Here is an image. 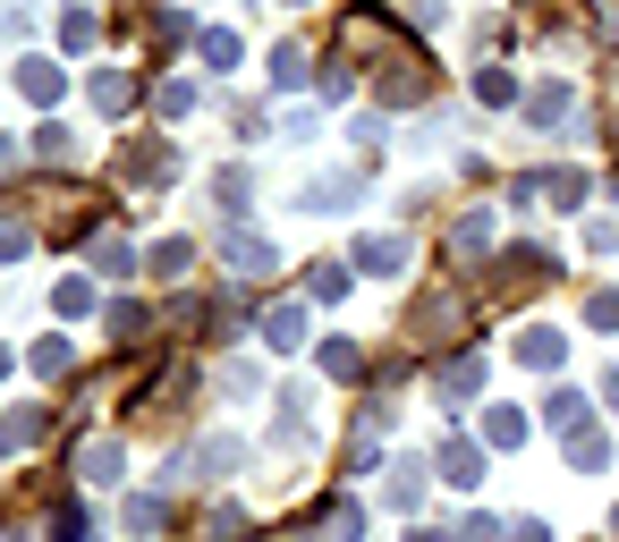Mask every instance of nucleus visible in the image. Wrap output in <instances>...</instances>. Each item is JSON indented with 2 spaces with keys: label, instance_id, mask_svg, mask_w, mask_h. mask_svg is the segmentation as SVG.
<instances>
[{
  "label": "nucleus",
  "instance_id": "7ed1b4c3",
  "mask_svg": "<svg viewBox=\"0 0 619 542\" xmlns=\"http://www.w3.org/2000/svg\"><path fill=\"white\" fill-rule=\"evenodd\" d=\"M119 178H128V187H162V178H170V145H136V153H119Z\"/></svg>",
  "mask_w": 619,
  "mask_h": 542
},
{
  "label": "nucleus",
  "instance_id": "9b49d317",
  "mask_svg": "<svg viewBox=\"0 0 619 542\" xmlns=\"http://www.w3.org/2000/svg\"><path fill=\"white\" fill-rule=\"evenodd\" d=\"M543 415H552V433H586V399H577V390H552Z\"/></svg>",
  "mask_w": 619,
  "mask_h": 542
},
{
  "label": "nucleus",
  "instance_id": "473e14b6",
  "mask_svg": "<svg viewBox=\"0 0 619 542\" xmlns=\"http://www.w3.org/2000/svg\"><path fill=\"white\" fill-rule=\"evenodd\" d=\"M34 373H68V339H43V348H34Z\"/></svg>",
  "mask_w": 619,
  "mask_h": 542
},
{
  "label": "nucleus",
  "instance_id": "cd10ccee",
  "mask_svg": "<svg viewBox=\"0 0 619 542\" xmlns=\"http://www.w3.org/2000/svg\"><path fill=\"white\" fill-rule=\"evenodd\" d=\"M51 305H60V314H85V305H94V288H85V280H60V288H51Z\"/></svg>",
  "mask_w": 619,
  "mask_h": 542
},
{
  "label": "nucleus",
  "instance_id": "c756f323",
  "mask_svg": "<svg viewBox=\"0 0 619 542\" xmlns=\"http://www.w3.org/2000/svg\"><path fill=\"white\" fill-rule=\"evenodd\" d=\"M365 534V517H357V500H340V509H331V542H357Z\"/></svg>",
  "mask_w": 619,
  "mask_h": 542
},
{
  "label": "nucleus",
  "instance_id": "6e6552de",
  "mask_svg": "<svg viewBox=\"0 0 619 542\" xmlns=\"http://www.w3.org/2000/svg\"><path fill=\"white\" fill-rule=\"evenodd\" d=\"M518 356L535 365V373H560V356H569V339H560V331H526V339H518Z\"/></svg>",
  "mask_w": 619,
  "mask_h": 542
},
{
  "label": "nucleus",
  "instance_id": "412c9836",
  "mask_svg": "<svg viewBox=\"0 0 619 542\" xmlns=\"http://www.w3.org/2000/svg\"><path fill=\"white\" fill-rule=\"evenodd\" d=\"M560 111H569V94H560V85H543V94H526V119H535V128H552Z\"/></svg>",
  "mask_w": 619,
  "mask_h": 542
},
{
  "label": "nucleus",
  "instance_id": "9d476101",
  "mask_svg": "<svg viewBox=\"0 0 619 542\" xmlns=\"http://www.w3.org/2000/svg\"><path fill=\"white\" fill-rule=\"evenodd\" d=\"M569 466H577V475H594V466H611V441H603V433H569Z\"/></svg>",
  "mask_w": 619,
  "mask_h": 542
},
{
  "label": "nucleus",
  "instance_id": "7c9ffc66",
  "mask_svg": "<svg viewBox=\"0 0 619 542\" xmlns=\"http://www.w3.org/2000/svg\"><path fill=\"white\" fill-rule=\"evenodd\" d=\"M204 60H213V68H229V60H238V34H229V26H213V34H204Z\"/></svg>",
  "mask_w": 619,
  "mask_h": 542
},
{
  "label": "nucleus",
  "instance_id": "bb28decb",
  "mask_svg": "<svg viewBox=\"0 0 619 542\" xmlns=\"http://www.w3.org/2000/svg\"><path fill=\"white\" fill-rule=\"evenodd\" d=\"M60 43H68V51H85V43H94V18H85V9H68V18H60Z\"/></svg>",
  "mask_w": 619,
  "mask_h": 542
},
{
  "label": "nucleus",
  "instance_id": "aec40b11",
  "mask_svg": "<svg viewBox=\"0 0 619 542\" xmlns=\"http://www.w3.org/2000/svg\"><path fill=\"white\" fill-rule=\"evenodd\" d=\"M272 85H306V51H297V43L272 51Z\"/></svg>",
  "mask_w": 619,
  "mask_h": 542
},
{
  "label": "nucleus",
  "instance_id": "6ab92c4d",
  "mask_svg": "<svg viewBox=\"0 0 619 542\" xmlns=\"http://www.w3.org/2000/svg\"><path fill=\"white\" fill-rule=\"evenodd\" d=\"M18 85H26L34 102H60V68H51V60H26V77H18Z\"/></svg>",
  "mask_w": 619,
  "mask_h": 542
},
{
  "label": "nucleus",
  "instance_id": "f3484780",
  "mask_svg": "<svg viewBox=\"0 0 619 542\" xmlns=\"http://www.w3.org/2000/svg\"><path fill=\"white\" fill-rule=\"evenodd\" d=\"M391 500H399V509H416V500H424V466H416V458H399V466H391Z\"/></svg>",
  "mask_w": 619,
  "mask_h": 542
},
{
  "label": "nucleus",
  "instance_id": "58836bf2",
  "mask_svg": "<svg viewBox=\"0 0 619 542\" xmlns=\"http://www.w3.org/2000/svg\"><path fill=\"white\" fill-rule=\"evenodd\" d=\"M297 542H314V534H297Z\"/></svg>",
  "mask_w": 619,
  "mask_h": 542
},
{
  "label": "nucleus",
  "instance_id": "f257e3e1",
  "mask_svg": "<svg viewBox=\"0 0 619 542\" xmlns=\"http://www.w3.org/2000/svg\"><path fill=\"white\" fill-rule=\"evenodd\" d=\"M357 272H374V280H399V272H408V238H399V229H374V238H357Z\"/></svg>",
  "mask_w": 619,
  "mask_h": 542
},
{
  "label": "nucleus",
  "instance_id": "a878e982",
  "mask_svg": "<svg viewBox=\"0 0 619 542\" xmlns=\"http://www.w3.org/2000/svg\"><path fill=\"white\" fill-rule=\"evenodd\" d=\"M34 153H43V161H68V128H60V119H43V128H34Z\"/></svg>",
  "mask_w": 619,
  "mask_h": 542
},
{
  "label": "nucleus",
  "instance_id": "1a4fd4ad",
  "mask_svg": "<svg viewBox=\"0 0 619 542\" xmlns=\"http://www.w3.org/2000/svg\"><path fill=\"white\" fill-rule=\"evenodd\" d=\"M77 466H85V483H119L128 449H119V441H85V458H77Z\"/></svg>",
  "mask_w": 619,
  "mask_h": 542
},
{
  "label": "nucleus",
  "instance_id": "f704fd0d",
  "mask_svg": "<svg viewBox=\"0 0 619 542\" xmlns=\"http://www.w3.org/2000/svg\"><path fill=\"white\" fill-rule=\"evenodd\" d=\"M26 255V221H0V263H18Z\"/></svg>",
  "mask_w": 619,
  "mask_h": 542
},
{
  "label": "nucleus",
  "instance_id": "72a5a7b5",
  "mask_svg": "<svg viewBox=\"0 0 619 542\" xmlns=\"http://www.w3.org/2000/svg\"><path fill=\"white\" fill-rule=\"evenodd\" d=\"M586 322L594 331H619V297H586Z\"/></svg>",
  "mask_w": 619,
  "mask_h": 542
},
{
  "label": "nucleus",
  "instance_id": "39448f33",
  "mask_svg": "<svg viewBox=\"0 0 619 542\" xmlns=\"http://www.w3.org/2000/svg\"><path fill=\"white\" fill-rule=\"evenodd\" d=\"M263 348H306V305H272V314H263Z\"/></svg>",
  "mask_w": 619,
  "mask_h": 542
},
{
  "label": "nucleus",
  "instance_id": "0eeeda50",
  "mask_svg": "<svg viewBox=\"0 0 619 542\" xmlns=\"http://www.w3.org/2000/svg\"><path fill=\"white\" fill-rule=\"evenodd\" d=\"M357 187H365L357 170H340V178H314V187L297 195V204H306V212H340V204H348V195H357Z\"/></svg>",
  "mask_w": 619,
  "mask_h": 542
},
{
  "label": "nucleus",
  "instance_id": "ddd939ff",
  "mask_svg": "<svg viewBox=\"0 0 619 542\" xmlns=\"http://www.w3.org/2000/svg\"><path fill=\"white\" fill-rule=\"evenodd\" d=\"M484 441H492V449H518V441H526V415H518V407H492V415H484Z\"/></svg>",
  "mask_w": 619,
  "mask_h": 542
},
{
  "label": "nucleus",
  "instance_id": "4be33fe9",
  "mask_svg": "<svg viewBox=\"0 0 619 542\" xmlns=\"http://www.w3.org/2000/svg\"><path fill=\"white\" fill-rule=\"evenodd\" d=\"M162 500H153V492H145V500H128V534H162Z\"/></svg>",
  "mask_w": 619,
  "mask_h": 542
},
{
  "label": "nucleus",
  "instance_id": "393cba45",
  "mask_svg": "<svg viewBox=\"0 0 619 542\" xmlns=\"http://www.w3.org/2000/svg\"><path fill=\"white\" fill-rule=\"evenodd\" d=\"M306 297H323V305H331V297H348V272H340V263H323V272L306 280Z\"/></svg>",
  "mask_w": 619,
  "mask_h": 542
},
{
  "label": "nucleus",
  "instance_id": "5701e85b",
  "mask_svg": "<svg viewBox=\"0 0 619 542\" xmlns=\"http://www.w3.org/2000/svg\"><path fill=\"white\" fill-rule=\"evenodd\" d=\"M51 542H85V509H77V500L51 509Z\"/></svg>",
  "mask_w": 619,
  "mask_h": 542
},
{
  "label": "nucleus",
  "instance_id": "c9c22d12",
  "mask_svg": "<svg viewBox=\"0 0 619 542\" xmlns=\"http://www.w3.org/2000/svg\"><path fill=\"white\" fill-rule=\"evenodd\" d=\"M509 542H552V526H535V517H526V526H509Z\"/></svg>",
  "mask_w": 619,
  "mask_h": 542
},
{
  "label": "nucleus",
  "instance_id": "20e7f679",
  "mask_svg": "<svg viewBox=\"0 0 619 542\" xmlns=\"http://www.w3.org/2000/svg\"><path fill=\"white\" fill-rule=\"evenodd\" d=\"M442 483L475 492V483H484V449H475V441H442Z\"/></svg>",
  "mask_w": 619,
  "mask_h": 542
},
{
  "label": "nucleus",
  "instance_id": "dca6fc26",
  "mask_svg": "<svg viewBox=\"0 0 619 542\" xmlns=\"http://www.w3.org/2000/svg\"><path fill=\"white\" fill-rule=\"evenodd\" d=\"M94 272H102V280H128V272H136V246L102 238V246H94Z\"/></svg>",
  "mask_w": 619,
  "mask_h": 542
},
{
  "label": "nucleus",
  "instance_id": "4468645a",
  "mask_svg": "<svg viewBox=\"0 0 619 542\" xmlns=\"http://www.w3.org/2000/svg\"><path fill=\"white\" fill-rule=\"evenodd\" d=\"M450 246H458V263H467V255H484V246H492V221H484V212H467V221L450 229Z\"/></svg>",
  "mask_w": 619,
  "mask_h": 542
},
{
  "label": "nucleus",
  "instance_id": "b1692460",
  "mask_svg": "<svg viewBox=\"0 0 619 542\" xmlns=\"http://www.w3.org/2000/svg\"><path fill=\"white\" fill-rule=\"evenodd\" d=\"M323 365H331V373H340V382H357V373H365V356L348 348V339H331V348H323Z\"/></svg>",
  "mask_w": 619,
  "mask_h": 542
},
{
  "label": "nucleus",
  "instance_id": "f8f14e48",
  "mask_svg": "<svg viewBox=\"0 0 619 542\" xmlns=\"http://www.w3.org/2000/svg\"><path fill=\"white\" fill-rule=\"evenodd\" d=\"M221 466H238V441H204V449H187V475H221Z\"/></svg>",
  "mask_w": 619,
  "mask_h": 542
},
{
  "label": "nucleus",
  "instance_id": "2eb2a0df",
  "mask_svg": "<svg viewBox=\"0 0 619 542\" xmlns=\"http://www.w3.org/2000/svg\"><path fill=\"white\" fill-rule=\"evenodd\" d=\"M94 102H102V111H128V102H136V77L102 68V77H94Z\"/></svg>",
  "mask_w": 619,
  "mask_h": 542
},
{
  "label": "nucleus",
  "instance_id": "2f4dec72",
  "mask_svg": "<svg viewBox=\"0 0 619 542\" xmlns=\"http://www.w3.org/2000/svg\"><path fill=\"white\" fill-rule=\"evenodd\" d=\"M162 111H170V119H187V111H196V85H179V77H170V85H162Z\"/></svg>",
  "mask_w": 619,
  "mask_h": 542
},
{
  "label": "nucleus",
  "instance_id": "c85d7f7f",
  "mask_svg": "<svg viewBox=\"0 0 619 542\" xmlns=\"http://www.w3.org/2000/svg\"><path fill=\"white\" fill-rule=\"evenodd\" d=\"M475 94H484V102H518V85H509V68H484V77H475Z\"/></svg>",
  "mask_w": 619,
  "mask_h": 542
},
{
  "label": "nucleus",
  "instance_id": "a211bd4d",
  "mask_svg": "<svg viewBox=\"0 0 619 542\" xmlns=\"http://www.w3.org/2000/svg\"><path fill=\"white\" fill-rule=\"evenodd\" d=\"M187 263H196L187 238H162V246H153V272H170V280H187Z\"/></svg>",
  "mask_w": 619,
  "mask_h": 542
},
{
  "label": "nucleus",
  "instance_id": "423d86ee",
  "mask_svg": "<svg viewBox=\"0 0 619 542\" xmlns=\"http://www.w3.org/2000/svg\"><path fill=\"white\" fill-rule=\"evenodd\" d=\"M433 390H442V399H475V390H484V365H475V356H450V365H442V373H433Z\"/></svg>",
  "mask_w": 619,
  "mask_h": 542
},
{
  "label": "nucleus",
  "instance_id": "e433bc0d",
  "mask_svg": "<svg viewBox=\"0 0 619 542\" xmlns=\"http://www.w3.org/2000/svg\"><path fill=\"white\" fill-rule=\"evenodd\" d=\"M408 542H450V534H408Z\"/></svg>",
  "mask_w": 619,
  "mask_h": 542
},
{
  "label": "nucleus",
  "instance_id": "f03ea898",
  "mask_svg": "<svg viewBox=\"0 0 619 542\" xmlns=\"http://www.w3.org/2000/svg\"><path fill=\"white\" fill-rule=\"evenodd\" d=\"M221 255H229V272H238V280H263V272H272V238H255V229H229L221 238Z\"/></svg>",
  "mask_w": 619,
  "mask_h": 542
},
{
  "label": "nucleus",
  "instance_id": "4c0bfd02",
  "mask_svg": "<svg viewBox=\"0 0 619 542\" xmlns=\"http://www.w3.org/2000/svg\"><path fill=\"white\" fill-rule=\"evenodd\" d=\"M0 382H9V348H0Z\"/></svg>",
  "mask_w": 619,
  "mask_h": 542
}]
</instances>
